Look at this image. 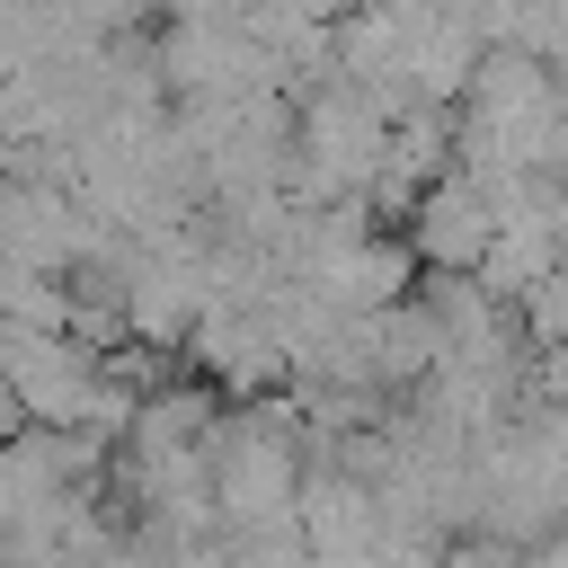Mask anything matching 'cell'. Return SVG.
Masks as SVG:
<instances>
[{
    "label": "cell",
    "mask_w": 568,
    "mask_h": 568,
    "mask_svg": "<svg viewBox=\"0 0 568 568\" xmlns=\"http://www.w3.org/2000/svg\"><path fill=\"white\" fill-rule=\"evenodd\" d=\"M479 204H488V178H479V186H470V178H444L435 204H426V222H417L426 248H435V257H470V248L488 240V222H497V213H479Z\"/></svg>",
    "instance_id": "6da1fadb"
}]
</instances>
